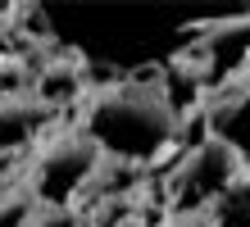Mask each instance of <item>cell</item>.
Returning <instances> with one entry per match:
<instances>
[{"label":"cell","instance_id":"9c48e42d","mask_svg":"<svg viewBox=\"0 0 250 227\" xmlns=\"http://www.w3.org/2000/svg\"><path fill=\"white\" fill-rule=\"evenodd\" d=\"M37 200H32V191L19 186V191H0V227H32L37 218Z\"/></svg>","mask_w":250,"mask_h":227},{"label":"cell","instance_id":"4fadbf2b","mask_svg":"<svg viewBox=\"0 0 250 227\" xmlns=\"http://www.w3.org/2000/svg\"><path fill=\"white\" fill-rule=\"evenodd\" d=\"M127 227H137V223H127Z\"/></svg>","mask_w":250,"mask_h":227},{"label":"cell","instance_id":"8992f818","mask_svg":"<svg viewBox=\"0 0 250 227\" xmlns=\"http://www.w3.org/2000/svg\"><path fill=\"white\" fill-rule=\"evenodd\" d=\"M205 132L228 141L250 173V82L232 86V91H223V96H214L205 104Z\"/></svg>","mask_w":250,"mask_h":227},{"label":"cell","instance_id":"52a82bcc","mask_svg":"<svg viewBox=\"0 0 250 227\" xmlns=\"http://www.w3.org/2000/svg\"><path fill=\"white\" fill-rule=\"evenodd\" d=\"M32 96L41 104H50L55 114L73 100H86V68H82V55L64 50L60 59L50 64H37V78H32Z\"/></svg>","mask_w":250,"mask_h":227},{"label":"cell","instance_id":"8fae6325","mask_svg":"<svg viewBox=\"0 0 250 227\" xmlns=\"http://www.w3.org/2000/svg\"><path fill=\"white\" fill-rule=\"evenodd\" d=\"M14 59H19V37H14V27L0 19V68L14 64Z\"/></svg>","mask_w":250,"mask_h":227},{"label":"cell","instance_id":"7c38bea8","mask_svg":"<svg viewBox=\"0 0 250 227\" xmlns=\"http://www.w3.org/2000/svg\"><path fill=\"white\" fill-rule=\"evenodd\" d=\"M155 227H214L209 214H164Z\"/></svg>","mask_w":250,"mask_h":227},{"label":"cell","instance_id":"ba28073f","mask_svg":"<svg viewBox=\"0 0 250 227\" xmlns=\"http://www.w3.org/2000/svg\"><path fill=\"white\" fill-rule=\"evenodd\" d=\"M209 223L214 227H250V177L241 186H232L223 200L209 209Z\"/></svg>","mask_w":250,"mask_h":227},{"label":"cell","instance_id":"6da1fadb","mask_svg":"<svg viewBox=\"0 0 250 227\" xmlns=\"http://www.w3.org/2000/svg\"><path fill=\"white\" fill-rule=\"evenodd\" d=\"M78 127L91 136L105 164H127V168H150L182 141L178 104L168 100L164 82L150 78H114L91 86Z\"/></svg>","mask_w":250,"mask_h":227},{"label":"cell","instance_id":"7a4b0ae2","mask_svg":"<svg viewBox=\"0 0 250 227\" xmlns=\"http://www.w3.org/2000/svg\"><path fill=\"white\" fill-rule=\"evenodd\" d=\"M105 155L91 145L82 127L55 132L50 141L37 145L32 164H27V191L41 209H78V195L96 186Z\"/></svg>","mask_w":250,"mask_h":227},{"label":"cell","instance_id":"30bf717a","mask_svg":"<svg viewBox=\"0 0 250 227\" xmlns=\"http://www.w3.org/2000/svg\"><path fill=\"white\" fill-rule=\"evenodd\" d=\"M32 227H86L82 209H37Z\"/></svg>","mask_w":250,"mask_h":227},{"label":"cell","instance_id":"5b68a950","mask_svg":"<svg viewBox=\"0 0 250 227\" xmlns=\"http://www.w3.org/2000/svg\"><path fill=\"white\" fill-rule=\"evenodd\" d=\"M55 123V109L50 104H41L32 91H23V96H0V155H23V150L41 145V136L50 132Z\"/></svg>","mask_w":250,"mask_h":227},{"label":"cell","instance_id":"277c9868","mask_svg":"<svg viewBox=\"0 0 250 227\" xmlns=\"http://www.w3.org/2000/svg\"><path fill=\"white\" fill-rule=\"evenodd\" d=\"M196 55H200V68H205V86H209L214 96L250 82V14H232V19L200 23Z\"/></svg>","mask_w":250,"mask_h":227},{"label":"cell","instance_id":"3957f363","mask_svg":"<svg viewBox=\"0 0 250 227\" xmlns=\"http://www.w3.org/2000/svg\"><path fill=\"white\" fill-rule=\"evenodd\" d=\"M250 173L241 155L228 141L205 132L196 145L182 155V164L168 177V214H209L232 186H241Z\"/></svg>","mask_w":250,"mask_h":227}]
</instances>
